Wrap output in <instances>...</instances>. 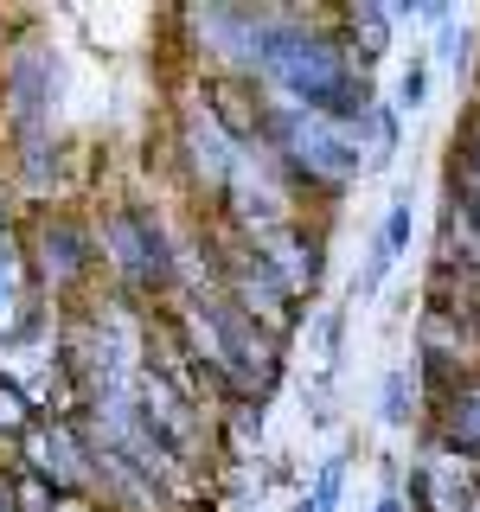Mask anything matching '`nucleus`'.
Here are the masks:
<instances>
[{"instance_id":"obj_10","label":"nucleus","mask_w":480,"mask_h":512,"mask_svg":"<svg viewBox=\"0 0 480 512\" xmlns=\"http://www.w3.org/2000/svg\"><path fill=\"white\" fill-rule=\"evenodd\" d=\"M404 244H410V192H397L384 224H378V237H372V250H365V269H359V282H352V295L372 301L384 288V276H391V263L404 256Z\"/></svg>"},{"instance_id":"obj_7","label":"nucleus","mask_w":480,"mask_h":512,"mask_svg":"<svg viewBox=\"0 0 480 512\" xmlns=\"http://www.w3.org/2000/svg\"><path fill=\"white\" fill-rule=\"evenodd\" d=\"M180 154H186L192 186L212 192V199L224 205V186H231V173H237V154H244V141L224 135V122H218L205 103H186V116H180Z\"/></svg>"},{"instance_id":"obj_21","label":"nucleus","mask_w":480,"mask_h":512,"mask_svg":"<svg viewBox=\"0 0 480 512\" xmlns=\"http://www.w3.org/2000/svg\"><path fill=\"white\" fill-rule=\"evenodd\" d=\"M468 160L480 167V116H474V128H468Z\"/></svg>"},{"instance_id":"obj_20","label":"nucleus","mask_w":480,"mask_h":512,"mask_svg":"<svg viewBox=\"0 0 480 512\" xmlns=\"http://www.w3.org/2000/svg\"><path fill=\"white\" fill-rule=\"evenodd\" d=\"M461 45H468V32H461V26H448V32H442V58H448V64H461V58H468Z\"/></svg>"},{"instance_id":"obj_18","label":"nucleus","mask_w":480,"mask_h":512,"mask_svg":"<svg viewBox=\"0 0 480 512\" xmlns=\"http://www.w3.org/2000/svg\"><path fill=\"white\" fill-rule=\"evenodd\" d=\"M423 96H429V64L410 58L404 77H397V109H423Z\"/></svg>"},{"instance_id":"obj_2","label":"nucleus","mask_w":480,"mask_h":512,"mask_svg":"<svg viewBox=\"0 0 480 512\" xmlns=\"http://www.w3.org/2000/svg\"><path fill=\"white\" fill-rule=\"evenodd\" d=\"M269 160L301 186L320 192H346L372 167V148H365V122H340V116H320V109H295V103H269L263 96V135Z\"/></svg>"},{"instance_id":"obj_12","label":"nucleus","mask_w":480,"mask_h":512,"mask_svg":"<svg viewBox=\"0 0 480 512\" xmlns=\"http://www.w3.org/2000/svg\"><path fill=\"white\" fill-rule=\"evenodd\" d=\"M442 442L455 455L480 461V378H455V391L442 404Z\"/></svg>"},{"instance_id":"obj_13","label":"nucleus","mask_w":480,"mask_h":512,"mask_svg":"<svg viewBox=\"0 0 480 512\" xmlns=\"http://www.w3.org/2000/svg\"><path fill=\"white\" fill-rule=\"evenodd\" d=\"M442 263H455L461 276L480 282V212L455 192H448V212H442Z\"/></svg>"},{"instance_id":"obj_14","label":"nucleus","mask_w":480,"mask_h":512,"mask_svg":"<svg viewBox=\"0 0 480 512\" xmlns=\"http://www.w3.org/2000/svg\"><path fill=\"white\" fill-rule=\"evenodd\" d=\"M410 404H416V365H391V378H384V397H378V416L391 429L410 423Z\"/></svg>"},{"instance_id":"obj_9","label":"nucleus","mask_w":480,"mask_h":512,"mask_svg":"<svg viewBox=\"0 0 480 512\" xmlns=\"http://www.w3.org/2000/svg\"><path fill=\"white\" fill-rule=\"evenodd\" d=\"M26 288H32V263L20 237L0 231V340H20V333L39 327V308L26 301Z\"/></svg>"},{"instance_id":"obj_5","label":"nucleus","mask_w":480,"mask_h":512,"mask_svg":"<svg viewBox=\"0 0 480 512\" xmlns=\"http://www.w3.org/2000/svg\"><path fill=\"white\" fill-rule=\"evenodd\" d=\"M26 263H32V276H39L45 295H71V288H84V276H90L96 244H90V231L71 212H45L39 224H32Z\"/></svg>"},{"instance_id":"obj_16","label":"nucleus","mask_w":480,"mask_h":512,"mask_svg":"<svg viewBox=\"0 0 480 512\" xmlns=\"http://www.w3.org/2000/svg\"><path fill=\"white\" fill-rule=\"evenodd\" d=\"M32 429V397L13 378H0V436H26Z\"/></svg>"},{"instance_id":"obj_22","label":"nucleus","mask_w":480,"mask_h":512,"mask_svg":"<svg viewBox=\"0 0 480 512\" xmlns=\"http://www.w3.org/2000/svg\"><path fill=\"white\" fill-rule=\"evenodd\" d=\"M378 512H404V500H397V493H384V500H378Z\"/></svg>"},{"instance_id":"obj_15","label":"nucleus","mask_w":480,"mask_h":512,"mask_svg":"<svg viewBox=\"0 0 480 512\" xmlns=\"http://www.w3.org/2000/svg\"><path fill=\"white\" fill-rule=\"evenodd\" d=\"M0 500H7L13 512H52V506H58V493L45 487L39 474H26V468H20V474H7V480H0Z\"/></svg>"},{"instance_id":"obj_6","label":"nucleus","mask_w":480,"mask_h":512,"mask_svg":"<svg viewBox=\"0 0 480 512\" xmlns=\"http://www.w3.org/2000/svg\"><path fill=\"white\" fill-rule=\"evenodd\" d=\"M26 474H39L52 493H84L90 487V436L71 416L32 423L26 429Z\"/></svg>"},{"instance_id":"obj_8","label":"nucleus","mask_w":480,"mask_h":512,"mask_svg":"<svg viewBox=\"0 0 480 512\" xmlns=\"http://www.w3.org/2000/svg\"><path fill=\"white\" fill-rule=\"evenodd\" d=\"M244 244L263 256L269 269H276L282 288H288L295 301H308L314 288H320V237H314V231H301V218L276 224V231H256V237H244Z\"/></svg>"},{"instance_id":"obj_3","label":"nucleus","mask_w":480,"mask_h":512,"mask_svg":"<svg viewBox=\"0 0 480 512\" xmlns=\"http://www.w3.org/2000/svg\"><path fill=\"white\" fill-rule=\"evenodd\" d=\"M103 263L116 269L122 295L154 301L173 288V237L160 231L148 205H109L103 218Z\"/></svg>"},{"instance_id":"obj_17","label":"nucleus","mask_w":480,"mask_h":512,"mask_svg":"<svg viewBox=\"0 0 480 512\" xmlns=\"http://www.w3.org/2000/svg\"><path fill=\"white\" fill-rule=\"evenodd\" d=\"M340 487H346V455H333L327 468H320L314 493H308V500H314V512H333V506H340Z\"/></svg>"},{"instance_id":"obj_4","label":"nucleus","mask_w":480,"mask_h":512,"mask_svg":"<svg viewBox=\"0 0 480 512\" xmlns=\"http://www.w3.org/2000/svg\"><path fill=\"white\" fill-rule=\"evenodd\" d=\"M218 288H224V301H231L237 314H250L256 327L269 333V340H288V333L301 327V308H295V295L282 288V276L256 256L244 237L237 244H224L218 250Z\"/></svg>"},{"instance_id":"obj_11","label":"nucleus","mask_w":480,"mask_h":512,"mask_svg":"<svg viewBox=\"0 0 480 512\" xmlns=\"http://www.w3.org/2000/svg\"><path fill=\"white\" fill-rule=\"evenodd\" d=\"M333 39H340V52L365 71V64H378L384 52H391V13H384V7H365V0H359V7L340 13V32H333Z\"/></svg>"},{"instance_id":"obj_1","label":"nucleus","mask_w":480,"mask_h":512,"mask_svg":"<svg viewBox=\"0 0 480 512\" xmlns=\"http://www.w3.org/2000/svg\"><path fill=\"white\" fill-rule=\"evenodd\" d=\"M250 84H263L269 103L320 109V116H340V122H365L372 103H378L372 84H365V71L340 52V39L308 26L301 13H269Z\"/></svg>"},{"instance_id":"obj_19","label":"nucleus","mask_w":480,"mask_h":512,"mask_svg":"<svg viewBox=\"0 0 480 512\" xmlns=\"http://www.w3.org/2000/svg\"><path fill=\"white\" fill-rule=\"evenodd\" d=\"M448 186H455V199H468L474 212H480V167L468 154H455V167H448Z\"/></svg>"}]
</instances>
